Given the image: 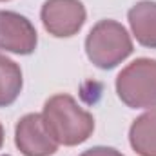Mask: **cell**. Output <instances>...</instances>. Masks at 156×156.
<instances>
[{
    "instance_id": "obj_8",
    "label": "cell",
    "mask_w": 156,
    "mask_h": 156,
    "mask_svg": "<svg viewBox=\"0 0 156 156\" xmlns=\"http://www.w3.org/2000/svg\"><path fill=\"white\" fill-rule=\"evenodd\" d=\"M129 144L138 156H156V109H149L133 122Z\"/></svg>"
},
{
    "instance_id": "obj_7",
    "label": "cell",
    "mask_w": 156,
    "mask_h": 156,
    "mask_svg": "<svg viewBox=\"0 0 156 156\" xmlns=\"http://www.w3.org/2000/svg\"><path fill=\"white\" fill-rule=\"evenodd\" d=\"M127 20L136 42L144 47L156 49V2H136L127 13Z\"/></svg>"
},
{
    "instance_id": "obj_4",
    "label": "cell",
    "mask_w": 156,
    "mask_h": 156,
    "mask_svg": "<svg viewBox=\"0 0 156 156\" xmlns=\"http://www.w3.org/2000/svg\"><path fill=\"white\" fill-rule=\"evenodd\" d=\"M40 20L55 38H69L80 33L87 20V11L80 0H45Z\"/></svg>"
},
{
    "instance_id": "obj_10",
    "label": "cell",
    "mask_w": 156,
    "mask_h": 156,
    "mask_svg": "<svg viewBox=\"0 0 156 156\" xmlns=\"http://www.w3.org/2000/svg\"><path fill=\"white\" fill-rule=\"evenodd\" d=\"M80 156H123L118 149L115 147H105V145H96V147H91L87 151H83Z\"/></svg>"
},
{
    "instance_id": "obj_3",
    "label": "cell",
    "mask_w": 156,
    "mask_h": 156,
    "mask_svg": "<svg viewBox=\"0 0 156 156\" xmlns=\"http://www.w3.org/2000/svg\"><path fill=\"white\" fill-rule=\"evenodd\" d=\"M118 98L131 109L156 107V60L136 58L116 76Z\"/></svg>"
},
{
    "instance_id": "obj_13",
    "label": "cell",
    "mask_w": 156,
    "mask_h": 156,
    "mask_svg": "<svg viewBox=\"0 0 156 156\" xmlns=\"http://www.w3.org/2000/svg\"><path fill=\"white\" fill-rule=\"evenodd\" d=\"M2 156H9V154H2Z\"/></svg>"
},
{
    "instance_id": "obj_9",
    "label": "cell",
    "mask_w": 156,
    "mask_h": 156,
    "mask_svg": "<svg viewBox=\"0 0 156 156\" xmlns=\"http://www.w3.org/2000/svg\"><path fill=\"white\" fill-rule=\"evenodd\" d=\"M24 87L22 69L16 62L0 53V107H9L16 102Z\"/></svg>"
},
{
    "instance_id": "obj_6",
    "label": "cell",
    "mask_w": 156,
    "mask_h": 156,
    "mask_svg": "<svg viewBox=\"0 0 156 156\" xmlns=\"http://www.w3.org/2000/svg\"><path fill=\"white\" fill-rule=\"evenodd\" d=\"M38 44V35L31 20L16 11H0V49L15 55H31Z\"/></svg>"
},
{
    "instance_id": "obj_1",
    "label": "cell",
    "mask_w": 156,
    "mask_h": 156,
    "mask_svg": "<svg viewBox=\"0 0 156 156\" xmlns=\"http://www.w3.org/2000/svg\"><path fill=\"white\" fill-rule=\"evenodd\" d=\"M42 116L60 145L75 147L89 140L94 131V118L71 94L60 93L44 104Z\"/></svg>"
},
{
    "instance_id": "obj_12",
    "label": "cell",
    "mask_w": 156,
    "mask_h": 156,
    "mask_svg": "<svg viewBox=\"0 0 156 156\" xmlns=\"http://www.w3.org/2000/svg\"><path fill=\"white\" fill-rule=\"evenodd\" d=\"M0 2H7V0H0Z\"/></svg>"
},
{
    "instance_id": "obj_5",
    "label": "cell",
    "mask_w": 156,
    "mask_h": 156,
    "mask_svg": "<svg viewBox=\"0 0 156 156\" xmlns=\"http://www.w3.org/2000/svg\"><path fill=\"white\" fill-rule=\"evenodd\" d=\"M15 145L24 156H53L60 144L51 134L44 116L29 113L16 122Z\"/></svg>"
},
{
    "instance_id": "obj_2",
    "label": "cell",
    "mask_w": 156,
    "mask_h": 156,
    "mask_svg": "<svg viewBox=\"0 0 156 156\" xmlns=\"http://www.w3.org/2000/svg\"><path fill=\"white\" fill-rule=\"evenodd\" d=\"M134 45L127 29L116 20H100L85 38V55L93 66L109 71L127 60Z\"/></svg>"
},
{
    "instance_id": "obj_11",
    "label": "cell",
    "mask_w": 156,
    "mask_h": 156,
    "mask_svg": "<svg viewBox=\"0 0 156 156\" xmlns=\"http://www.w3.org/2000/svg\"><path fill=\"white\" fill-rule=\"evenodd\" d=\"M4 145V127H2V123H0V147Z\"/></svg>"
}]
</instances>
